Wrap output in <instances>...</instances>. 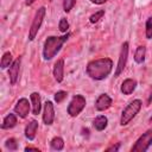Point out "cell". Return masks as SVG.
Wrapping results in <instances>:
<instances>
[{
  "instance_id": "cell-16",
  "label": "cell",
  "mask_w": 152,
  "mask_h": 152,
  "mask_svg": "<svg viewBox=\"0 0 152 152\" xmlns=\"http://www.w3.org/2000/svg\"><path fill=\"white\" fill-rule=\"evenodd\" d=\"M17 115L15 114H7L4 120H2V124H1V128L2 129H10V128H13L15 125H17Z\"/></svg>"
},
{
  "instance_id": "cell-26",
  "label": "cell",
  "mask_w": 152,
  "mask_h": 152,
  "mask_svg": "<svg viewBox=\"0 0 152 152\" xmlns=\"http://www.w3.org/2000/svg\"><path fill=\"white\" fill-rule=\"evenodd\" d=\"M75 5H76V0H63V10H64V12L69 13L74 8Z\"/></svg>"
},
{
  "instance_id": "cell-12",
  "label": "cell",
  "mask_w": 152,
  "mask_h": 152,
  "mask_svg": "<svg viewBox=\"0 0 152 152\" xmlns=\"http://www.w3.org/2000/svg\"><path fill=\"white\" fill-rule=\"evenodd\" d=\"M52 74H53V77L55 80L61 83L64 78V59L63 58H58L55 64H53V70H52Z\"/></svg>"
},
{
  "instance_id": "cell-30",
  "label": "cell",
  "mask_w": 152,
  "mask_h": 152,
  "mask_svg": "<svg viewBox=\"0 0 152 152\" xmlns=\"http://www.w3.org/2000/svg\"><path fill=\"white\" fill-rule=\"evenodd\" d=\"M34 1H36V0H26V1H25V4H26L27 6H30V5H32Z\"/></svg>"
},
{
  "instance_id": "cell-10",
  "label": "cell",
  "mask_w": 152,
  "mask_h": 152,
  "mask_svg": "<svg viewBox=\"0 0 152 152\" xmlns=\"http://www.w3.org/2000/svg\"><path fill=\"white\" fill-rule=\"evenodd\" d=\"M20 64H21V58L18 57L17 59L13 61V63L11 64V66L8 68V78H10V83L12 86H14L18 80H19V70H20Z\"/></svg>"
},
{
  "instance_id": "cell-27",
  "label": "cell",
  "mask_w": 152,
  "mask_h": 152,
  "mask_svg": "<svg viewBox=\"0 0 152 152\" xmlns=\"http://www.w3.org/2000/svg\"><path fill=\"white\" fill-rule=\"evenodd\" d=\"M119 148H120V144L118 142L116 145H112V146L107 147L104 151H107V152H109V151H119Z\"/></svg>"
},
{
  "instance_id": "cell-23",
  "label": "cell",
  "mask_w": 152,
  "mask_h": 152,
  "mask_svg": "<svg viewBox=\"0 0 152 152\" xmlns=\"http://www.w3.org/2000/svg\"><path fill=\"white\" fill-rule=\"evenodd\" d=\"M103 15H104V11H103V10H100V11L93 13V14L89 17V21H90L91 24H96L97 21H100V19H102Z\"/></svg>"
},
{
  "instance_id": "cell-3",
  "label": "cell",
  "mask_w": 152,
  "mask_h": 152,
  "mask_svg": "<svg viewBox=\"0 0 152 152\" xmlns=\"http://www.w3.org/2000/svg\"><path fill=\"white\" fill-rule=\"evenodd\" d=\"M142 107V102L140 99H135L133 101H131L122 110L121 116H120V125L121 126H127L135 116L137 114L140 112Z\"/></svg>"
},
{
  "instance_id": "cell-1",
  "label": "cell",
  "mask_w": 152,
  "mask_h": 152,
  "mask_svg": "<svg viewBox=\"0 0 152 152\" xmlns=\"http://www.w3.org/2000/svg\"><path fill=\"white\" fill-rule=\"evenodd\" d=\"M113 70V61L108 57L96 58L90 61L86 66L87 75L95 81H102L109 76Z\"/></svg>"
},
{
  "instance_id": "cell-5",
  "label": "cell",
  "mask_w": 152,
  "mask_h": 152,
  "mask_svg": "<svg viewBox=\"0 0 152 152\" xmlns=\"http://www.w3.org/2000/svg\"><path fill=\"white\" fill-rule=\"evenodd\" d=\"M87 104V101H86V97L81 94H77V95H74L72 99L70 100L69 104H68V108H66V112L68 114L71 116V118H76L77 115H80V113L84 109Z\"/></svg>"
},
{
  "instance_id": "cell-14",
  "label": "cell",
  "mask_w": 152,
  "mask_h": 152,
  "mask_svg": "<svg viewBox=\"0 0 152 152\" xmlns=\"http://www.w3.org/2000/svg\"><path fill=\"white\" fill-rule=\"evenodd\" d=\"M30 100H31L32 114H33V115H38V114L40 113V109H42V100H40L39 93L33 91V93L30 95Z\"/></svg>"
},
{
  "instance_id": "cell-2",
  "label": "cell",
  "mask_w": 152,
  "mask_h": 152,
  "mask_svg": "<svg viewBox=\"0 0 152 152\" xmlns=\"http://www.w3.org/2000/svg\"><path fill=\"white\" fill-rule=\"evenodd\" d=\"M70 33H64L63 36H50L45 39L43 44V58L45 61H50L61 51L63 44L68 40Z\"/></svg>"
},
{
  "instance_id": "cell-4",
  "label": "cell",
  "mask_w": 152,
  "mask_h": 152,
  "mask_svg": "<svg viewBox=\"0 0 152 152\" xmlns=\"http://www.w3.org/2000/svg\"><path fill=\"white\" fill-rule=\"evenodd\" d=\"M45 14H46V8L45 7H40L37 10L33 19H32V24L30 26V30H28V40L32 42L34 40L36 36L38 34V31L44 21V18H45Z\"/></svg>"
},
{
  "instance_id": "cell-13",
  "label": "cell",
  "mask_w": 152,
  "mask_h": 152,
  "mask_svg": "<svg viewBox=\"0 0 152 152\" xmlns=\"http://www.w3.org/2000/svg\"><path fill=\"white\" fill-rule=\"evenodd\" d=\"M137 88V81L134 78H126L120 86V91L124 95H131Z\"/></svg>"
},
{
  "instance_id": "cell-19",
  "label": "cell",
  "mask_w": 152,
  "mask_h": 152,
  "mask_svg": "<svg viewBox=\"0 0 152 152\" xmlns=\"http://www.w3.org/2000/svg\"><path fill=\"white\" fill-rule=\"evenodd\" d=\"M50 146L55 151H62L64 148V140L61 137H55L50 141Z\"/></svg>"
},
{
  "instance_id": "cell-15",
  "label": "cell",
  "mask_w": 152,
  "mask_h": 152,
  "mask_svg": "<svg viewBox=\"0 0 152 152\" xmlns=\"http://www.w3.org/2000/svg\"><path fill=\"white\" fill-rule=\"evenodd\" d=\"M37 131H38V121L31 120V121L26 125V127H25V137H26V139L33 140V139L36 138Z\"/></svg>"
},
{
  "instance_id": "cell-17",
  "label": "cell",
  "mask_w": 152,
  "mask_h": 152,
  "mask_svg": "<svg viewBox=\"0 0 152 152\" xmlns=\"http://www.w3.org/2000/svg\"><path fill=\"white\" fill-rule=\"evenodd\" d=\"M107 125H108V119H107L106 115H97V116L94 119V121H93L94 128H95L96 131H99V132L103 131V129L107 127Z\"/></svg>"
},
{
  "instance_id": "cell-11",
  "label": "cell",
  "mask_w": 152,
  "mask_h": 152,
  "mask_svg": "<svg viewBox=\"0 0 152 152\" xmlns=\"http://www.w3.org/2000/svg\"><path fill=\"white\" fill-rule=\"evenodd\" d=\"M112 103H113V100L108 94H101L96 99L94 106L97 112H103V110H107L112 106Z\"/></svg>"
},
{
  "instance_id": "cell-28",
  "label": "cell",
  "mask_w": 152,
  "mask_h": 152,
  "mask_svg": "<svg viewBox=\"0 0 152 152\" xmlns=\"http://www.w3.org/2000/svg\"><path fill=\"white\" fill-rule=\"evenodd\" d=\"M108 0H90V2H93V4H95V5H102V4H104V2H107Z\"/></svg>"
},
{
  "instance_id": "cell-25",
  "label": "cell",
  "mask_w": 152,
  "mask_h": 152,
  "mask_svg": "<svg viewBox=\"0 0 152 152\" xmlns=\"http://www.w3.org/2000/svg\"><path fill=\"white\" fill-rule=\"evenodd\" d=\"M66 96H68V93H66V91H64V90H59V91H57V93L55 94L53 99H55V102L61 103V102H63V101L66 99Z\"/></svg>"
},
{
  "instance_id": "cell-9",
  "label": "cell",
  "mask_w": 152,
  "mask_h": 152,
  "mask_svg": "<svg viewBox=\"0 0 152 152\" xmlns=\"http://www.w3.org/2000/svg\"><path fill=\"white\" fill-rule=\"evenodd\" d=\"M42 119L46 126H50L53 124V121H55V107H53V103L51 101H46L44 103Z\"/></svg>"
},
{
  "instance_id": "cell-29",
  "label": "cell",
  "mask_w": 152,
  "mask_h": 152,
  "mask_svg": "<svg viewBox=\"0 0 152 152\" xmlns=\"http://www.w3.org/2000/svg\"><path fill=\"white\" fill-rule=\"evenodd\" d=\"M25 151L27 152V151H36V152H39V148L38 147H31V146H27V147H25Z\"/></svg>"
},
{
  "instance_id": "cell-6",
  "label": "cell",
  "mask_w": 152,
  "mask_h": 152,
  "mask_svg": "<svg viewBox=\"0 0 152 152\" xmlns=\"http://www.w3.org/2000/svg\"><path fill=\"white\" fill-rule=\"evenodd\" d=\"M152 145V128L142 133L131 147L132 152H146Z\"/></svg>"
},
{
  "instance_id": "cell-7",
  "label": "cell",
  "mask_w": 152,
  "mask_h": 152,
  "mask_svg": "<svg viewBox=\"0 0 152 152\" xmlns=\"http://www.w3.org/2000/svg\"><path fill=\"white\" fill-rule=\"evenodd\" d=\"M128 51H129V44L128 42H124L120 49V53H119V59H118V65L114 72V76L118 77L120 76V74L125 70L126 64H127V59H128Z\"/></svg>"
},
{
  "instance_id": "cell-8",
  "label": "cell",
  "mask_w": 152,
  "mask_h": 152,
  "mask_svg": "<svg viewBox=\"0 0 152 152\" xmlns=\"http://www.w3.org/2000/svg\"><path fill=\"white\" fill-rule=\"evenodd\" d=\"M31 109H32L31 108V102H28V100L26 97L19 99L17 101L15 106H14V113L19 118H21V119H25L28 115V113H30Z\"/></svg>"
},
{
  "instance_id": "cell-18",
  "label": "cell",
  "mask_w": 152,
  "mask_h": 152,
  "mask_svg": "<svg viewBox=\"0 0 152 152\" xmlns=\"http://www.w3.org/2000/svg\"><path fill=\"white\" fill-rule=\"evenodd\" d=\"M145 56H146V48L144 45H139L134 52V61L138 64L144 63L145 61Z\"/></svg>"
},
{
  "instance_id": "cell-24",
  "label": "cell",
  "mask_w": 152,
  "mask_h": 152,
  "mask_svg": "<svg viewBox=\"0 0 152 152\" xmlns=\"http://www.w3.org/2000/svg\"><path fill=\"white\" fill-rule=\"evenodd\" d=\"M5 147H6L7 150H10V151H15V150L18 148V144H17V141H15L14 138H10V139L6 140Z\"/></svg>"
},
{
  "instance_id": "cell-20",
  "label": "cell",
  "mask_w": 152,
  "mask_h": 152,
  "mask_svg": "<svg viewBox=\"0 0 152 152\" xmlns=\"http://www.w3.org/2000/svg\"><path fill=\"white\" fill-rule=\"evenodd\" d=\"M12 63H13V57H12V53H11L10 51L5 52V53L2 55V57H1V63H0L1 69L10 68Z\"/></svg>"
},
{
  "instance_id": "cell-21",
  "label": "cell",
  "mask_w": 152,
  "mask_h": 152,
  "mask_svg": "<svg viewBox=\"0 0 152 152\" xmlns=\"http://www.w3.org/2000/svg\"><path fill=\"white\" fill-rule=\"evenodd\" d=\"M145 37L147 39L152 38V15L146 19V23H145Z\"/></svg>"
},
{
  "instance_id": "cell-31",
  "label": "cell",
  "mask_w": 152,
  "mask_h": 152,
  "mask_svg": "<svg viewBox=\"0 0 152 152\" xmlns=\"http://www.w3.org/2000/svg\"><path fill=\"white\" fill-rule=\"evenodd\" d=\"M148 121H150V124H152V115L150 116V119H148Z\"/></svg>"
},
{
  "instance_id": "cell-22",
  "label": "cell",
  "mask_w": 152,
  "mask_h": 152,
  "mask_svg": "<svg viewBox=\"0 0 152 152\" xmlns=\"http://www.w3.org/2000/svg\"><path fill=\"white\" fill-rule=\"evenodd\" d=\"M69 27H70V25H69L68 19H66V18H61V20H59V23H58V28H59V31H61L62 33H68Z\"/></svg>"
}]
</instances>
